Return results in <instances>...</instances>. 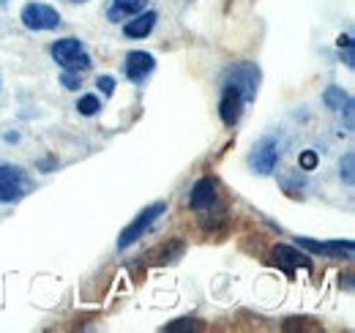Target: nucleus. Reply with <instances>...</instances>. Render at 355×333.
Masks as SVG:
<instances>
[{
    "label": "nucleus",
    "instance_id": "obj_1",
    "mask_svg": "<svg viewBox=\"0 0 355 333\" xmlns=\"http://www.w3.org/2000/svg\"><path fill=\"white\" fill-rule=\"evenodd\" d=\"M52 58H55V63L63 69V71H88L90 69V55L85 52V46L80 39H74V36H66V39H58V42L52 44Z\"/></svg>",
    "mask_w": 355,
    "mask_h": 333
},
{
    "label": "nucleus",
    "instance_id": "obj_2",
    "mask_svg": "<svg viewBox=\"0 0 355 333\" xmlns=\"http://www.w3.org/2000/svg\"><path fill=\"white\" fill-rule=\"evenodd\" d=\"M257 85H260V69L254 63H238V66L227 69V74L222 80V87L238 90L243 96V101H254Z\"/></svg>",
    "mask_w": 355,
    "mask_h": 333
},
{
    "label": "nucleus",
    "instance_id": "obj_3",
    "mask_svg": "<svg viewBox=\"0 0 355 333\" xmlns=\"http://www.w3.org/2000/svg\"><path fill=\"white\" fill-rule=\"evenodd\" d=\"M167 210L164 203H153V205H148L145 210H139L137 216H134V221L121 232V238H118V249H129L132 244H137L139 238H145V232L153 227V221L162 216Z\"/></svg>",
    "mask_w": 355,
    "mask_h": 333
},
{
    "label": "nucleus",
    "instance_id": "obj_4",
    "mask_svg": "<svg viewBox=\"0 0 355 333\" xmlns=\"http://www.w3.org/2000/svg\"><path fill=\"white\" fill-rule=\"evenodd\" d=\"M19 19L28 31H55L60 25V14L46 3H28L19 11Z\"/></svg>",
    "mask_w": 355,
    "mask_h": 333
},
{
    "label": "nucleus",
    "instance_id": "obj_5",
    "mask_svg": "<svg viewBox=\"0 0 355 333\" xmlns=\"http://www.w3.org/2000/svg\"><path fill=\"white\" fill-rule=\"evenodd\" d=\"M25 191V172L14 164L0 166V203H14Z\"/></svg>",
    "mask_w": 355,
    "mask_h": 333
},
{
    "label": "nucleus",
    "instance_id": "obj_6",
    "mask_svg": "<svg viewBox=\"0 0 355 333\" xmlns=\"http://www.w3.org/2000/svg\"><path fill=\"white\" fill-rule=\"evenodd\" d=\"M249 162H252V166H254L260 175H270V172L276 169V164H279V142H276L273 137L260 139L257 148L252 151Z\"/></svg>",
    "mask_w": 355,
    "mask_h": 333
},
{
    "label": "nucleus",
    "instance_id": "obj_7",
    "mask_svg": "<svg viewBox=\"0 0 355 333\" xmlns=\"http://www.w3.org/2000/svg\"><path fill=\"white\" fill-rule=\"evenodd\" d=\"M298 246L320 257H350L355 249L353 241H311V238H298Z\"/></svg>",
    "mask_w": 355,
    "mask_h": 333
},
{
    "label": "nucleus",
    "instance_id": "obj_8",
    "mask_svg": "<svg viewBox=\"0 0 355 333\" xmlns=\"http://www.w3.org/2000/svg\"><path fill=\"white\" fill-rule=\"evenodd\" d=\"M156 69V60H153V55H148V52H139V49H134L126 55V60H123V71H126V77L132 80V83H142L150 71Z\"/></svg>",
    "mask_w": 355,
    "mask_h": 333
},
{
    "label": "nucleus",
    "instance_id": "obj_9",
    "mask_svg": "<svg viewBox=\"0 0 355 333\" xmlns=\"http://www.w3.org/2000/svg\"><path fill=\"white\" fill-rule=\"evenodd\" d=\"M243 96L238 90L222 87V104H219V115H222L224 126H235L243 115Z\"/></svg>",
    "mask_w": 355,
    "mask_h": 333
},
{
    "label": "nucleus",
    "instance_id": "obj_10",
    "mask_svg": "<svg viewBox=\"0 0 355 333\" xmlns=\"http://www.w3.org/2000/svg\"><path fill=\"white\" fill-rule=\"evenodd\" d=\"M216 203V183L211 178H200L191 189V197H189V205L191 210H205Z\"/></svg>",
    "mask_w": 355,
    "mask_h": 333
},
{
    "label": "nucleus",
    "instance_id": "obj_11",
    "mask_svg": "<svg viewBox=\"0 0 355 333\" xmlns=\"http://www.w3.org/2000/svg\"><path fill=\"white\" fill-rule=\"evenodd\" d=\"M156 19H159L156 11H139V14H134V19H129V22L123 25V33H126L129 39H145V36L156 28Z\"/></svg>",
    "mask_w": 355,
    "mask_h": 333
},
{
    "label": "nucleus",
    "instance_id": "obj_12",
    "mask_svg": "<svg viewBox=\"0 0 355 333\" xmlns=\"http://www.w3.org/2000/svg\"><path fill=\"white\" fill-rule=\"evenodd\" d=\"M322 101H325V107H331L334 112H345L347 118L353 115V99L339 87V85H331V87H325V93H322Z\"/></svg>",
    "mask_w": 355,
    "mask_h": 333
},
{
    "label": "nucleus",
    "instance_id": "obj_13",
    "mask_svg": "<svg viewBox=\"0 0 355 333\" xmlns=\"http://www.w3.org/2000/svg\"><path fill=\"white\" fill-rule=\"evenodd\" d=\"M273 262L282 265V268H287V271H293V268H298V265H309V257H306V254H298L293 246L279 244V246H273Z\"/></svg>",
    "mask_w": 355,
    "mask_h": 333
},
{
    "label": "nucleus",
    "instance_id": "obj_14",
    "mask_svg": "<svg viewBox=\"0 0 355 333\" xmlns=\"http://www.w3.org/2000/svg\"><path fill=\"white\" fill-rule=\"evenodd\" d=\"M148 0H115L110 6V19L112 22H123V17H134L139 11H145Z\"/></svg>",
    "mask_w": 355,
    "mask_h": 333
},
{
    "label": "nucleus",
    "instance_id": "obj_15",
    "mask_svg": "<svg viewBox=\"0 0 355 333\" xmlns=\"http://www.w3.org/2000/svg\"><path fill=\"white\" fill-rule=\"evenodd\" d=\"M77 110H80V115H96L98 110H101V101L96 99V96H83L80 101H77Z\"/></svg>",
    "mask_w": 355,
    "mask_h": 333
},
{
    "label": "nucleus",
    "instance_id": "obj_16",
    "mask_svg": "<svg viewBox=\"0 0 355 333\" xmlns=\"http://www.w3.org/2000/svg\"><path fill=\"white\" fill-rule=\"evenodd\" d=\"M202 323L200 320H175L170 325H164V333H178V331H200Z\"/></svg>",
    "mask_w": 355,
    "mask_h": 333
},
{
    "label": "nucleus",
    "instance_id": "obj_17",
    "mask_svg": "<svg viewBox=\"0 0 355 333\" xmlns=\"http://www.w3.org/2000/svg\"><path fill=\"white\" fill-rule=\"evenodd\" d=\"M353 164H355V156H353V153H347V156L342 159V166H339L347 183H353V180H355V175H353Z\"/></svg>",
    "mask_w": 355,
    "mask_h": 333
},
{
    "label": "nucleus",
    "instance_id": "obj_18",
    "mask_svg": "<svg viewBox=\"0 0 355 333\" xmlns=\"http://www.w3.org/2000/svg\"><path fill=\"white\" fill-rule=\"evenodd\" d=\"M96 87H98L104 96H112V93H115V80L104 74V77H98V80H96Z\"/></svg>",
    "mask_w": 355,
    "mask_h": 333
},
{
    "label": "nucleus",
    "instance_id": "obj_19",
    "mask_svg": "<svg viewBox=\"0 0 355 333\" xmlns=\"http://www.w3.org/2000/svg\"><path fill=\"white\" fill-rule=\"evenodd\" d=\"M63 85H66L69 90H77V87H80V74H77V71H63Z\"/></svg>",
    "mask_w": 355,
    "mask_h": 333
},
{
    "label": "nucleus",
    "instance_id": "obj_20",
    "mask_svg": "<svg viewBox=\"0 0 355 333\" xmlns=\"http://www.w3.org/2000/svg\"><path fill=\"white\" fill-rule=\"evenodd\" d=\"M314 164H317V156H314L311 151H306V153L301 156V166H304V169H311Z\"/></svg>",
    "mask_w": 355,
    "mask_h": 333
},
{
    "label": "nucleus",
    "instance_id": "obj_21",
    "mask_svg": "<svg viewBox=\"0 0 355 333\" xmlns=\"http://www.w3.org/2000/svg\"><path fill=\"white\" fill-rule=\"evenodd\" d=\"M71 3H85V0H71Z\"/></svg>",
    "mask_w": 355,
    "mask_h": 333
}]
</instances>
